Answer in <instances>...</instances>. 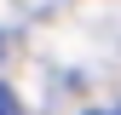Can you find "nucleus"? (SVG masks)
Masks as SVG:
<instances>
[{"label": "nucleus", "mask_w": 121, "mask_h": 115, "mask_svg": "<svg viewBox=\"0 0 121 115\" xmlns=\"http://www.w3.org/2000/svg\"><path fill=\"white\" fill-rule=\"evenodd\" d=\"M0 115H23V109H17V98H12V86H6V81H0Z\"/></svg>", "instance_id": "obj_1"}, {"label": "nucleus", "mask_w": 121, "mask_h": 115, "mask_svg": "<svg viewBox=\"0 0 121 115\" xmlns=\"http://www.w3.org/2000/svg\"><path fill=\"white\" fill-rule=\"evenodd\" d=\"M86 115H110V109H86Z\"/></svg>", "instance_id": "obj_2"}]
</instances>
